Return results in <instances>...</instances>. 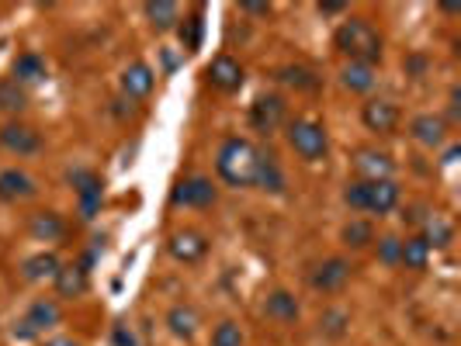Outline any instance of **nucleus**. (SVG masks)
Returning <instances> with one entry per match:
<instances>
[{
  "mask_svg": "<svg viewBox=\"0 0 461 346\" xmlns=\"http://www.w3.org/2000/svg\"><path fill=\"white\" fill-rule=\"evenodd\" d=\"M153 84H157V73L146 63H135L122 73V91H125V97H135V101L153 94Z\"/></svg>",
  "mask_w": 461,
  "mask_h": 346,
  "instance_id": "f3484780",
  "label": "nucleus"
},
{
  "mask_svg": "<svg viewBox=\"0 0 461 346\" xmlns=\"http://www.w3.org/2000/svg\"><path fill=\"white\" fill-rule=\"evenodd\" d=\"M166 326H170V333H174V336L191 340V336L198 333V326H201V315H198L195 305H174V309L166 312Z\"/></svg>",
  "mask_w": 461,
  "mask_h": 346,
  "instance_id": "6ab92c4d",
  "label": "nucleus"
},
{
  "mask_svg": "<svg viewBox=\"0 0 461 346\" xmlns=\"http://www.w3.org/2000/svg\"><path fill=\"white\" fill-rule=\"evenodd\" d=\"M288 146L302 159L316 163V159H323L329 153L327 128L319 122H312V118H295V122H288Z\"/></svg>",
  "mask_w": 461,
  "mask_h": 346,
  "instance_id": "7ed1b4c3",
  "label": "nucleus"
},
{
  "mask_svg": "<svg viewBox=\"0 0 461 346\" xmlns=\"http://www.w3.org/2000/svg\"><path fill=\"white\" fill-rule=\"evenodd\" d=\"M45 346H80L77 340H66V336H60V340H49Z\"/></svg>",
  "mask_w": 461,
  "mask_h": 346,
  "instance_id": "ea45409f",
  "label": "nucleus"
},
{
  "mask_svg": "<svg viewBox=\"0 0 461 346\" xmlns=\"http://www.w3.org/2000/svg\"><path fill=\"white\" fill-rule=\"evenodd\" d=\"M28 101H25V91L14 84V80H0V108L4 111H21Z\"/></svg>",
  "mask_w": 461,
  "mask_h": 346,
  "instance_id": "c756f323",
  "label": "nucleus"
},
{
  "mask_svg": "<svg viewBox=\"0 0 461 346\" xmlns=\"http://www.w3.org/2000/svg\"><path fill=\"white\" fill-rule=\"evenodd\" d=\"M285 97L278 94H263L254 101V108H250V122H254V128L257 132H263V135H271V132H278L281 128V122H285Z\"/></svg>",
  "mask_w": 461,
  "mask_h": 346,
  "instance_id": "0eeeda50",
  "label": "nucleus"
},
{
  "mask_svg": "<svg viewBox=\"0 0 461 346\" xmlns=\"http://www.w3.org/2000/svg\"><path fill=\"white\" fill-rule=\"evenodd\" d=\"M170 256L174 260H181V263H198L205 253H208V239L195 232V229H181V232H174L170 236Z\"/></svg>",
  "mask_w": 461,
  "mask_h": 346,
  "instance_id": "f8f14e48",
  "label": "nucleus"
},
{
  "mask_svg": "<svg viewBox=\"0 0 461 346\" xmlns=\"http://www.w3.org/2000/svg\"><path fill=\"white\" fill-rule=\"evenodd\" d=\"M427 263H430V246L420 236L402 239V260H399V267H406V270H427Z\"/></svg>",
  "mask_w": 461,
  "mask_h": 346,
  "instance_id": "a878e982",
  "label": "nucleus"
},
{
  "mask_svg": "<svg viewBox=\"0 0 461 346\" xmlns=\"http://www.w3.org/2000/svg\"><path fill=\"white\" fill-rule=\"evenodd\" d=\"M399 205V184L395 181H364V212L389 215Z\"/></svg>",
  "mask_w": 461,
  "mask_h": 346,
  "instance_id": "9b49d317",
  "label": "nucleus"
},
{
  "mask_svg": "<svg viewBox=\"0 0 461 346\" xmlns=\"http://www.w3.org/2000/svg\"><path fill=\"white\" fill-rule=\"evenodd\" d=\"M354 170L361 173L364 181H392V159L378 149H361L354 157Z\"/></svg>",
  "mask_w": 461,
  "mask_h": 346,
  "instance_id": "dca6fc26",
  "label": "nucleus"
},
{
  "mask_svg": "<svg viewBox=\"0 0 461 346\" xmlns=\"http://www.w3.org/2000/svg\"><path fill=\"white\" fill-rule=\"evenodd\" d=\"M208 84L219 87V91H226V94L239 91L243 87V66L236 63L232 56H215L212 66H208Z\"/></svg>",
  "mask_w": 461,
  "mask_h": 346,
  "instance_id": "ddd939ff",
  "label": "nucleus"
},
{
  "mask_svg": "<svg viewBox=\"0 0 461 346\" xmlns=\"http://www.w3.org/2000/svg\"><path fill=\"white\" fill-rule=\"evenodd\" d=\"M212 346H243V329L236 322H219L212 333Z\"/></svg>",
  "mask_w": 461,
  "mask_h": 346,
  "instance_id": "2f4dec72",
  "label": "nucleus"
},
{
  "mask_svg": "<svg viewBox=\"0 0 461 346\" xmlns=\"http://www.w3.org/2000/svg\"><path fill=\"white\" fill-rule=\"evenodd\" d=\"M28 232H32L35 239H60L66 232V225H63V219L56 215V212H35L32 215V221H28Z\"/></svg>",
  "mask_w": 461,
  "mask_h": 346,
  "instance_id": "bb28decb",
  "label": "nucleus"
},
{
  "mask_svg": "<svg viewBox=\"0 0 461 346\" xmlns=\"http://www.w3.org/2000/svg\"><path fill=\"white\" fill-rule=\"evenodd\" d=\"M115 346H139L129 326H115Z\"/></svg>",
  "mask_w": 461,
  "mask_h": 346,
  "instance_id": "4c0bfd02",
  "label": "nucleus"
},
{
  "mask_svg": "<svg viewBox=\"0 0 461 346\" xmlns=\"http://www.w3.org/2000/svg\"><path fill=\"white\" fill-rule=\"evenodd\" d=\"M69 181H73V188H77V201H80V215L84 219H94L101 212V177L98 173H91V170H77V173H69Z\"/></svg>",
  "mask_w": 461,
  "mask_h": 346,
  "instance_id": "1a4fd4ad",
  "label": "nucleus"
},
{
  "mask_svg": "<svg viewBox=\"0 0 461 346\" xmlns=\"http://www.w3.org/2000/svg\"><path fill=\"white\" fill-rule=\"evenodd\" d=\"M351 274H354L351 260L329 256V260H323V263L312 270V287L323 291V294H336V291H344V284L351 281Z\"/></svg>",
  "mask_w": 461,
  "mask_h": 346,
  "instance_id": "423d86ee",
  "label": "nucleus"
},
{
  "mask_svg": "<svg viewBox=\"0 0 461 346\" xmlns=\"http://www.w3.org/2000/svg\"><path fill=\"white\" fill-rule=\"evenodd\" d=\"M42 80H45V60L35 52H21L14 60V84L25 87V84H42Z\"/></svg>",
  "mask_w": 461,
  "mask_h": 346,
  "instance_id": "b1692460",
  "label": "nucleus"
},
{
  "mask_svg": "<svg viewBox=\"0 0 461 346\" xmlns=\"http://www.w3.org/2000/svg\"><path fill=\"white\" fill-rule=\"evenodd\" d=\"M333 45L351 60V63L375 66L382 60V35L375 32V25H368L364 18H351L344 21L336 35H333Z\"/></svg>",
  "mask_w": 461,
  "mask_h": 346,
  "instance_id": "f03ea898",
  "label": "nucleus"
},
{
  "mask_svg": "<svg viewBox=\"0 0 461 346\" xmlns=\"http://www.w3.org/2000/svg\"><path fill=\"white\" fill-rule=\"evenodd\" d=\"M53 284H56V294H60V298H84V294H87V284H91L87 281V267L66 263V267L56 270Z\"/></svg>",
  "mask_w": 461,
  "mask_h": 346,
  "instance_id": "2eb2a0df",
  "label": "nucleus"
},
{
  "mask_svg": "<svg viewBox=\"0 0 461 346\" xmlns=\"http://www.w3.org/2000/svg\"><path fill=\"white\" fill-rule=\"evenodd\" d=\"M378 260L385 267H399V260H402V239L399 236H382L378 239Z\"/></svg>",
  "mask_w": 461,
  "mask_h": 346,
  "instance_id": "7c9ffc66",
  "label": "nucleus"
},
{
  "mask_svg": "<svg viewBox=\"0 0 461 346\" xmlns=\"http://www.w3.org/2000/svg\"><path fill=\"white\" fill-rule=\"evenodd\" d=\"M263 312L271 315V318H278V322H295L298 315H302V309H298L292 291H271L267 302H263Z\"/></svg>",
  "mask_w": 461,
  "mask_h": 346,
  "instance_id": "412c9836",
  "label": "nucleus"
},
{
  "mask_svg": "<svg viewBox=\"0 0 461 346\" xmlns=\"http://www.w3.org/2000/svg\"><path fill=\"white\" fill-rule=\"evenodd\" d=\"M424 243H427L430 250L433 246H451V239H455V229H451V221L448 219H441V215H430L427 221H424V236H420Z\"/></svg>",
  "mask_w": 461,
  "mask_h": 346,
  "instance_id": "cd10ccee",
  "label": "nucleus"
},
{
  "mask_svg": "<svg viewBox=\"0 0 461 346\" xmlns=\"http://www.w3.org/2000/svg\"><path fill=\"white\" fill-rule=\"evenodd\" d=\"M239 11L243 14H254V18H271V4H254V0H247V4H239Z\"/></svg>",
  "mask_w": 461,
  "mask_h": 346,
  "instance_id": "e433bc0d",
  "label": "nucleus"
},
{
  "mask_svg": "<svg viewBox=\"0 0 461 346\" xmlns=\"http://www.w3.org/2000/svg\"><path fill=\"white\" fill-rule=\"evenodd\" d=\"M215 197H219V190H215V184L208 177H188L170 194V201L174 205H184V208H212Z\"/></svg>",
  "mask_w": 461,
  "mask_h": 346,
  "instance_id": "39448f33",
  "label": "nucleus"
},
{
  "mask_svg": "<svg viewBox=\"0 0 461 346\" xmlns=\"http://www.w3.org/2000/svg\"><path fill=\"white\" fill-rule=\"evenodd\" d=\"M181 42H184V49L188 52H195L198 42H201V14H191L188 21H184V28H181Z\"/></svg>",
  "mask_w": 461,
  "mask_h": 346,
  "instance_id": "f704fd0d",
  "label": "nucleus"
},
{
  "mask_svg": "<svg viewBox=\"0 0 461 346\" xmlns=\"http://www.w3.org/2000/svg\"><path fill=\"white\" fill-rule=\"evenodd\" d=\"M35 181L25 170H4L0 173V201H25L35 194Z\"/></svg>",
  "mask_w": 461,
  "mask_h": 346,
  "instance_id": "a211bd4d",
  "label": "nucleus"
},
{
  "mask_svg": "<svg viewBox=\"0 0 461 346\" xmlns=\"http://www.w3.org/2000/svg\"><path fill=\"white\" fill-rule=\"evenodd\" d=\"M344 4H319V14H340Z\"/></svg>",
  "mask_w": 461,
  "mask_h": 346,
  "instance_id": "58836bf2",
  "label": "nucleus"
},
{
  "mask_svg": "<svg viewBox=\"0 0 461 346\" xmlns=\"http://www.w3.org/2000/svg\"><path fill=\"white\" fill-rule=\"evenodd\" d=\"M63 263H60V256L56 253H35V256H28L25 260V278L28 281H45V278H56V270H60Z\"/></svg>",
  "mask_w": 461,
  "mask_h": 346,
  "instance_id": "393cba45",
  "label": "nucleus"
},
{
  "mask_svg": "<svg viewBox=\"0 0 461 346\" xmlns=\"http://www.w3.org/2000/svg\"><path fill=\"white\" fill-rule=\"evenodd\" d=\"M361 122L368 132H378V135H392L395 128H399V108H395L392 101H368L361 108Z\"/></svg>",
  "mask_w": 461,
  "mask_h": 346,
  "instance_id": "9d476101",
  "label": "nucleus"
},
{
  "mask_svg": "<svg viewBox=\"0 0 461 346\" xmlns=\"http://www.w3.org/2000/svg\"><path fill=\"white\" fill-rule=\"evenodd\" d=\"M344 201H347L354 212H364V181L347 184V190H344Z\"/></svg>",
  "mask_w": 461,
  "mask_h": 346,
  "instance_id": "c9c22d12",
  "label": "nucleus"
},
{
  "mask_svg": "<svg viewBox=\"0 0 461 346\" xmlns=\"http://www.w3.org/2000/svg\"><path fill=\"white\" fill-rule=\"evenodd\" d=\"M142 11H146V18H150V25H153L157 32H170V28L181 21V7H177L174 0H150Z\"/></svg>",
  "mask_w": 461,
  "mask_h": 346,
  "instance_id": "4be33fe9",
  "label": "nucleus"
},
{
  "mask_svg": "<svg viewBox=\"0 0 461 346\" xmlns=\"http://www.w3.org/2000/svg\"><path fill=\"white\" fill-rule=\"evenodd\" d=\"M375 66H364V63H347L344 66V73H340V84L347 87V91H354V94H368L371 87H375Z\"/></svg>",
  "mask_w": 461,
  "mask_h": 346,
  "instance_id": "5701e85b",
  "label": "nucleus"
},
{
  "mask_svg": "<svg viewBox=\"0 0 461 346\" xmlns=\"http://www.w3.org/2000/svg\"><path fill=\"white\" fill-rule=\"evenodd\" d=\"M0 142H4V149L18 153V157H32V153L42 149V135L25 122H7L0 128Z\"/></svg>",
  "mask_w": 461,
  "mask_h": 346,
  "instance_id": "6e6552de",
  "label": "nucleus"
},
{
  "mask_svg": "<svg viewBox=\"0 0 461 346\" xmlns=\"http://www.w3.org/2000/svg\"><path fill=\"white\" fill-rule=\"evenodd\" d=\"M60 322H63V312H60L56 298H38V302L28 305L25 318L14 326V336H18V340H32V336H38V333H45V329L60 326Z\"/></svg>",
  "mask_w": 461,
  "mask_h": 346,
  "instance_id": "20e7f679",
  "label": "nucleus"
},
{
  "mask_svg": "<svg viewBox=\"0 0 461 346\" xmlns=\"http://www.w3.org/2000/svg\"><path fill=\"white\" fill-rule=\"evenodd\" d=\"M340 239H344V246H351V250H364V246H371V243H375V229H371V221L351 219L347 225H344Z\"/></svg>",
  "mask_w": 461,
  "mask_h": 346,
  "instance_id": "c85d7f7f",
  "label": "nucleus"
},
{
  "mask_svg": "<svg viewBox=\"0 0 461 346\" xmlns=\"http://www.w3.org/2000/svg\"><path fill=\"white\" fill-rule=\"evenodd\" d=\"M257 146L250 139H239L232 135L219 146V157H215V170L219 177L230 184V188H254L257 181Z\"/></svg>",
  "mask_w": 461,
  "mask_h": 346,
  "instance_id": "f257e3e1",
  "label": "nucleus"
},
{
  "mask_svg": "<svg viewBox=\"0 0 461 346\" xmlns=\"http://www.w3.org/2000/svg\"><path fill=\"white\" fill-rule=\"evenodd\" d=\"M278 80L281 84H292V87H316V80H312V73L309 69H302V66H285L281 73H278Z\"/></svg>",
  "mask_w": 461,
  "mask_h": 346,
  "instance_id": "473e14b6",
  "label": "nucleus"
},
{
  "mask_svg": "<svg viewBox=\"0 0 461 346\" xmlns=\"http://www.w3.org/2000/svg\"><path fill=\"white\" fill-rule=\"evenodd\" d=\"M257 188L271 190V194H281L285 190V173H281V166H278V157H271V153H257V181H254Z\"/></svg>",
  "mask_w": 461,
  "mask_h": 346,
  "instance_id": "aec40b11",
  "label": "nucleus"
},
{
  "mask_svg": "<svg viewBox=\"0 0 461 346\" xmlns=\"http://www.w3.org/2000/svg\"><path fill=\"white\" fill-rule=\"evenodd\" d=\"M351 318H347V312H340V309H329V312H323V318H319V326H323V333L327 336H344V326H347Z\"/></svg>",
  "mask_w": 461,
  "mask_h": 346,
  "instance_id": "72a5a7b5",
  "label": "nucleus"
},
{
  "mask_svg": "<svg viewBox=\"0 0 461 346\" xmlns=\"http://www.w3.org/2000/svg\"><path fill=\"white\" fill-rule=\"evenodd\" d=\"M409 132H413V139H417L420 146L437 149V146H444V139H448V122H444L441 115H417Z\"/></svg>",
  "mask_w": 461,
  "mask_h": 346,
  "instance_id": "4468645a",
  "label": "nucleus"
}]
</instances>
